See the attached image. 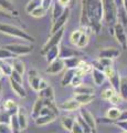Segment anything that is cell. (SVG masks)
Listing matches in <instances>:
<instances>
[{
    "instance_id": "ffe728a7",
    "label": "cell",
    "mask_w": 127,
    "mask_h": 133,
    "mask_svg": "<svg viewBox=\"0 0 127 133\" xmlns=\"http://www.w3.org/2000/svg\"><path fill=\"white\" fill-rule=\"evenodd\" d=\"M58 118V114L53 113V114H46V115H39L36 119H34V122L36 125H46L48 123L53 122L54 120Z\"/></svg>"
},
{
    "instance_id": "6da1fadb",
    "label": "cell",
    "mask_w": 127,
    "mask_h": 133,
    "mask_svg": "<svg viewBox=\"0 0 127 133\" xmlns=\"http://www.w3.org/2000/svg\"><path fill=\"white\" fill-rule=\"evenodd\" d=\"M81 5V26L98 33L102 28V20L104 19L102 0H82Z\"/></svg>"
},
{
    "instance_id": "11a10c76",
    "label": "cell",
    "mask_w": 127,
    "mask_h": 133,
    "mask_svg": "<svg viewBox=\"0 0 127 133\" xmlns=\"http://www.w3.org/2000/svg\"><path fill=\"white\" fill-rule=\"evenodd\" d=\"M122 6H123V8L127 11V0H123V3H122Z\"/></svg>"
},
{
    "instance_id": "7a4b0ae2",
    "label": "cell",
    "mask_w": 127,
    "mask_h": 133,
    "mask_svg": "<svg viewBox=\"0 0 127 133\" xmlns=\"http://www.w3.org/2000/svg\"><path fill=\"white\" fill-rule=\"evenodd\" d=\"M104 10V21L108 24H115L118 18V6L115 0H102Z\"/></svg>"
},
{
    "instance_id": "d4e9b609",
    "label": "cell",
    "mask_w": 127,
    "mask_h": 133,
    "mask_svg": "<svg viewBox=\"0 0 127 133\" xmlns=\"http://www.w3.org/2000/svg\"><path fill=\"white\" fill-rule=\"evenodd\" d=\"M95 90L92 85L89 84H84V83H81L80 85L74 87V93L75 94H81V93H86V94H94Z\"/></svg>"
},
{
    "instance_id": "f1b7e54d",
    "label": "cell",
    "mask_w": 127,
    "mask_h": 133,
    "mask_svg": "<svg viewBox=\"0 0 127 133\" xmlns=\"http://www.w3.org/2000/svg\"><path fill=\"white\" fill-rule=\"evenodd\" d=\"M122 114V110L117 107H113V108H109L106 112V118L110 121H117L119 119V116Z\"/></svg>"
},
{
    "instance_id": "816d5d0a",
    "label": "cell",
    "mask_w": 127,
    "mask_h": 133,
    "mask_svg": "<svg viewBox=\"0 0 127 133\" xmlns=\"http://www.w3.org/2000/svg\"><path fill=\"white\" fill-rule=\"evenodd\" d=\"M47 87H49V82L47 80H44V79H42L41 82H40V85H39V91L44 89V88H47Z\"/></svg>"
},
{
    "instance_id": "8992f818",
    "label": "cell",
    "mask_w": 127,
    "mask_h": 133,
    "mask_svg": "<svg viewBox=\"0 0 127 133\" xmlns=\"http://www.w3.org/2000/svg\"><path fill=\"white\" fill-rule=\"evenodd\" d=\"M6 49H8L10 52H12L13 55L17 57V56H27V55H30L32 52V49L33 47L29 44H22V43H10V44H7Z\"/></svg>"
},
{
    "instance_id": "277c9868",
    "label": "cell",
    "mask_w": 127,
    "mask_h": 133,
    "mask_svg": "<svg viewBox=\"0 0 127 133\" xmlns=\"http://www.w3.org/2000/svg\"><path fill=\"white\" fill-rule=\"evenodd\" d=\"M63 35H64V28L60 29L59 31H56L55 33L51 35L49 40L44 43L42 49H41V55L44 56L48 52V50H50L51 48L55 47V45H59V43L61 42V40H62V38H63Z\"/></svg>"
},
{
    "instance_id": "4316f807",
    "label": "cell",
    "mask_w": 127,
    "mask_h": 133,
    "mask_svg": "<svg viewBox=\"0 0 127 133\" xmlns=\"http://www.w3.org/2000/svg\"><path fill=\"white\" fill-rule=\"evenodd\" d=\"M75 121H76L75 118H73V116H69V115H64V116L61 118V124H62V127L64 128V130L70 131V132H71Z\"/></svg>"
},
{
    "instance_id": "52a82bcc",
    "label": "cell",
    "mask_w": 127,
    "mask_h": 133,
    "mask_svg": "<svg viewBox=\"0 0 127 133\" xmlns=\"http://www.w3.org/2000/svg\"><path fill=\"white\" fill-rule=\"evenodd\" d=\"M114 36L123 49H127V33L121 22L114 24Z\"/></svg>"
},
{
    "instance_id": "e575fe53",
    "label": "cell",
    "mask_w": 127,
    "mask_h": 133,
    "mask_svg": "<svg viewBox=\"0 0 127 133\" xmlns=\"http://www.w3.org/2000/svg\"><path fill=\"white\" fill-rule=\"evenodd\" d=\"M87 43H88V33L86 31H83L79 41H77V43L75 44V47L79 48V49H83V48L86 47Z\"/></svg>"
},
{
    "instance_id": "4fadbf2b",
    "label": "cell",
    "mask_w": 127,
    "mask_h": 133,
    "mask_svg": "<svg viewBox=\"0 0 127 133\" xmlns=\"http://www.w3.org/2000/svg\"><path fill=\"white\" fill-rule=\"evenodd\" d=\"M121 55L119 49L117 48H105L103 50H101L98 53V58H107V59L115 60L117 59Z\"/></svg>"
},
{
    "instance_id": "836d02e7",
    "label": "cell",
    "mask_w": 127,
    "mask_h": 133,
    "mask_svg": "<svg viewBox=\"0 0 127 133\" xmlns=\"http://www.w3.org/2000/svg\"><path fill=\"white\" fill-rule=\"evenodd\" d=\"M118 93L121 94V97L123 98L124 101H127V78H122L121 79V87Z\"/></svg>"
},
{
    "instance_id": "91938a15",
    "label": "cell",
    "mask_w": 127,
    "mask_h": 133,
    "mask_svg": "<svg viewBox=\"0 0 127 133\" xmlns=\"http://www.w3.org/2000/svg\"><path fill=\"white\" fill-rule=\"evenodd\" d=\"M126 12H127V11H126Z\"/></svg>"
},
{
    "instance_id": "b9f144b4",
    "label": "cell",
    "mask_w": 127,
    "mask_h": 133,
    "mask_svg": "<svg viewBox=\"0 0 127 133\" xmlns=\"http://www.w3.org/2000/svg\"><path fill=\"white\" fill-rule=\"evenodd\" d=\"M116 92H117V91H115V90L112 88V87H110V88L105 89L103 92H102V98H103L104 100H107V101H109V99L112 98Z\"/></svg>"
},
{
    "instance_id": "d6a6232c",
    "label": "cell",
    "mask_w": 127,
    "mask_h": 133,
    "mask_svg": "<svg viewBox=\"0 0 127 133\" xmlns=\"http://www.w3.org/2000/svg\"><path fill=\"white\" fill-rule=\"evenodd\" d=\"M12 66H13V70H16L17 72L21 73L22 76L26 72V65H24V62L22 60H19L17 58L13 59V62H12Z\"/></svg>"
},
{
    "instance_id": "f6af8a7d",
    "label": "cell",
    "mask_w": 127,
    "mask_h": 133,
    "mask_svg": "<svg viewBox=\"0 0 127 133\" xmlns=\"http://www.w3.org/2000/svg\"><path fill=\"white\" fill-rule=\"evenodd\" d=\"M71 133H84V130H83V127L81 125V123L77 121H75L74 125H73L72 130H71Z\"/></svg>"
},
{
    "instance_id": "ba28073f",
    "label": "cell",
    "mask_w": 127,
    "mask_h": 133,
    "mask_svg": "<svg viewBox=\"0 0 127 133\" xmlns=\"http://www.w3.org/2000/svg\"><path fill=\"white\" fill-rule=\"evenodd\" d=\"M64 68H65L64 60L59 57L58 59H55L54 61L48 63V66L46 69V73L51 74V76H55V74H59L60 72H62V70Z\"/></svg>"
},
{
    "instance_id": "cb8c5ba5",
    "label": "cell",
    "mask_w": 127,
    "mask_h": 133,
    "mask_svg": "<svg viewBox=\"0 0 127 133\" xmlns=\"http://www.w3.org/2000/svg\"><path fill=\"white\" fill-rule=\"evenodd\" d=\"M74 98L77 100V102L80 103L81 105H86L88 103H91L94 99H95V95L94 94H86V93H81V94H75Z\"/></svg>"
},
{
    "instance_id": "bcb514c9",
    "label": "cell",
    "mask_w": 127,
    "mask_h": 133,
    "mask_svg": "<svg viewBox=\"0 0 127 133\" xmlns=\"http://www.w3.org/2000/svg\"><path fill=\"white\" fill-rule=\"evenodd\" d=\"M122 101H124V100H123V98L121 97V94L118 92H116L112 98L109 99V102L113 103V104H118V103H121Z\"/></svg>"
},
{
    "instance_id": "f35d334b",
    "label": "cell",
    "mask_w": 127,
    "mask_h": 133,
    "mask_svg": "<svg viewBox=\"0 0 127 133\" xmlns=\"http://www.w3.org/2000/svg\"><path fill=\"white\" fill-rule=\"evenodd\" d=\"M47 11H48V10H47L42 5H41V6H39L38 8H36V9H34L33 11H32L30 15H31L32 17H34V18H41V17L46 16Z\"/></svg>"
},
{
    "instance_id": "ac0fdd59",
    "label": "cell",
    "mask_w": 127,
    "mask_h": 133,
    "mask_svg": "<svg viewBox=\"0 0 127 133\" xmlns=\"http://www.w3.org/2000/svg\"><path fill=\"white\" fill-rule=\"evenodd\" d=\"M9 80H10V85H11L12 91H13L19 98H26L27 97V91L24 90L22 83H19L17 81L12 80V79H10V78H9Z\"/></svg>"
},
{
    "instance_id": "94428289",
    "label": "cell",
    "mask_w": 127,
    "mask_h": 133,
    "mask_svg": "<svg viewBox=\"0 0 127 133\" xmlns=\"http://www.w3.org/2000/svg\"><path fill=\"white\" fill-rule=\"evenodd\" d=\"M125 133H126V132H125Z\"/></svg>"
},
{
    "instance_id": "8fae6325",
    "label": "cell",
    "mask_w": 127,
    "mask_h": 133,
    "mask_svg": "<svg viewBox=\"0 0 127 133\" xmlns=\"http://www.w3.org/2000/svg\"><path fill=\"white\" fill-rule=\"evenodd\" d=\"M41 80H42V78L40 77V74L36 70H30L29 73H28V81H29L30 88L33 91L39 92V85Z\"/></svg>"
},
{
    "instance_id": "ab89813d",
    "label": "cell",
    "mask_w": 127,
    "mask_h": 133,
    "mask_svg": "<svg viewBox=\"0 0 127 133\" xmlns=\"http://www.w3.org/2000/svg\"><path fill=\"white\" fill-rule=\"evenodd\" d=\"M82 33H83V28L82 29H76V30H74L71 33V36H70V40H71V42L74 45L77 43V41H79L80 37L82 36Z\"/></svg>"
},
{
    "instance_id": "d590c367",
    "label": "cell",
    "mask_w": 127,
    "mask_h": 133,
    "mask_svg": "<svg viewBox=\"0 0 127 133\" xmlns=\"http://www.w3.org/2000/svg\"><path fill=\"white\" fill-rule=\"evenodd\" d=\"M41 5H42V0H30L26 6V11L30 15L32 11H33L34 9H36V8H38L39 6H41Z\"/></svg>"
},
{
    "instance_id": "8d00e7d4",
    "label": "cell",
    "mask_w": 127,
    "mask_h": 133,
    "mask_svg": "<svg viewBox=\"0 0 127 133\" xmlns=\"http://www.w3.org/2000/svg\"><path fill=\"white\" fill-rule=\"evenodd\" d=\"M118 19H119V22L122 23V26L124 27L125 31L127 33V12L124 8L118 10Z\"/></svg>"
},
{
    "instance_id": "9c48e42d",
    "label": "cell",
    "mask_w": 127,
    "mask_h": 133,
    "mask_svg": "<svg viewBox=\"0 0 127 133\" xmlns=\"http://www.w3.org/2000/svg\"><path fill=\"white\" fill-rule=\"evenodd\" d=\"M69 17H70V10H69V8H66V9H65V11L63 12V15L61 16L60 18L56 19L55 22L52 23V27H51V35L55 33L56 31H59L60 29L64 28V26L66 24L68 20H69Z\"/></svg>"
},
{
    "instance_id": "83f0119b",
    "label": "cell",
    "mask_w": 127,
    "mask_h": 133,
    "mask_svg": "<svg viewBox=\"0 0 127 133\" xmlns=\"http://www.w3.org/2000/svg\"><path fill=\"white\" fill-rule=\"evenodd\" d=\"M74 76H75V69H66V71H65L62 80H61V85L66 87L69 84H71Z\"/></svg>"
},
{
    "instance_id": "6f0895ef",
    "label": "cell",
    "mask_w": 127,
    "mask_h": 133,
    "mask_svg": "<svg viewBox=\"0 0 127 133\" xmlns=\"http://www.w3.org/2000/svg\"><path fill=\"white\" fill-rule=\"evenodd\" d=\"M5 76V74H3V72H2V70H1V68H0V80H1L2 79V77Z\"/></svg>"
},
{
    "instance_id": "9a60e30c",
    "label": "cell",
    "mask_w": 127,
    "mask_h": 133,
    "mask_svg": "<svg viewBox=\"0 0 127 133\" xmlns=\"http://www.w3.org/2000/svg\"><path fill=\"white\" fill-rule=\"evenodd\" d=\"M51 7H52V9H51V21L53 23V22H55L56 19L60 18V17L63 15V12L65 11L66 8L63 7L62 5H60V3L58 2V0H56L55 2H53Z\"/></svg>"
},
{
    "instance_id": "f5cc1de1",
    "label": "cell",
    "mask_w": 127,
    "mask_h": 133,
    "mask_svg": "<svg viewBox=\"0 0 127 133\" xmlns=\"http://www.w3.org/2000/svg\"><path fill=\"white\" fill-rule=\"evenodd\" d=\"M58 2L60 5H62L65 8H69L70 7V0H58Z\"/></svg>"
},
{
    "instance_id": "60d3db41",
    "label": "cell",
    "mask_w": 127,
    "mask_h": 133,
    "mask_svg": "<svg viewBox=\"0 0 127 133\" xmlns=\"http://www.w3.org/2000/svg\"><path fill=\"white\" fill-rule=\"evenodd\" d=\"M77 68L81 69L85 74H87V73H91V72H92L93 65L88 64L87 62H85V61H83V60H81V62H80V64H79V66H77Z\"/></svg>"
},
{
    "instance_id": "30bf717a",
    "label": "cell",
    "mask_w": 127,
    "mask_h": 133,
    "mask_svg": "<svg viewBox=\"0 0 127 133\" xmlns=\"http://www.w3.org/2000/svg\"><path fill=\"white\" fill-rule=\"evenodd\" d=\"M82 105L77 102V100L75 98H72V99H68L63 101L61 104L58 105V108L62 111H66V112H72V111H75V110H79Z\"/></svg>"
},
{
    "instance_id": "484cf974",
    "label": "cell",
    "mask_w": 127,
    "mask_h": 133,
    "mask_svg": "<svg viewBox=\"0 0 127 133\" xmlns=\"http://www.w3.org/2000/svg\"><path fill=\"white\" fill-rule=\"evenodd\" d=\"M3 109H5L6 111H8V112H9V113L12 115V114H16V113H17L19 107H18L17 102H16L14 100L8 99V100H6V101H5V103H3Z\"/></svg>"
},
{
    "instance_id": "3957f363",
    "label": "cell",
    "mask_w": 127,
    "mask_h": 133,
    "mask_svg": "<svg viewBox=\"0 0 127 133\" xmlns=\"http://www.w3.org/2000/svg\"><path fill=\"white\" fill-rule=\"evenodd\" d=\"M0 32L8 35V36H11V37H14V38H18V39L26 40V41H31V42L34 41V38L32 36H30L28 32L18 28L17 26H12V24L0 23Z\"/></svg>"
},
{
    "instance_id": "7bdbcfd3",
    "label": "cell",
    "mask_w": 127,
    "mask_h": 133,
    "mask_svg": "<svg viewBox=\"0 0 127 133\" xmlns=\"http://www.w3.org/2000/svg\"><path fill=\"white\" fill-rule=\"evenodd\" d=\"M10 118H11V114L8 111L3 110L2 112H0V123L9 124L10 123Z\"/></svg>"
},
{
    "instance_id": "44dd1931",
    "label": "cell",
    "mask_w": 127,
    "mask_h": 133,
    "mask_svg": "<svg viewBox=\"0 0 127 133\" xmlns=\"http://www.w3.org/2000/svg\"><path fill=\"white\" fill-rule=\"evenodd\" d=\"M0 10L7 12V14H12V15H18L16 7L13 6L10 0H0Z\"/></svg>"
},
{
    "instance_id": "e0dca14e",
    "label": "cell",
    "mask_w": 127,
    "mask_h": 133,
    "mask_svg": "<svg viewBox=\"0 0 127 133\" xmlns=\"http://www.w3.org/2000/svg\"><path fill=\"white\" fill-rule=\"evenodd\" d=\"M91 74H92L94 84H96V85H102L105 82L106 79H107L104 71H102L100 69H96V68H93Z\"/></svg>"
},
{
    "instance_id": "f546056e",
    "label": "cell",
    "mask_w": 127,
    "mask_h": 133,
    "mask_svg": "<svg viewBox=\"0 0 127 133\" xmlns=\"http://www.w3.org/2000/svg\"><path fill=\"white\" fill-rule=\"evenodd\" d=\"M80 62H81V59L79 57H72V58L64 59V64L66 69H76L79 66Z\"/></svg>"
},
{
    "instance_id": "db71d44e",
    "label": "cell",
    "mask_w": 127,
    "mask_h": 133,
    "mask_svg": "<svg viewBox=\"0 0 127 133\" xmlns=\"http://www.w3.org/2000/svg\"><path fill=\"white\" fill-rule=\"evenodd\" d=\"M124 120H127V110L122 111V114H121L119 119H118L117 121H124Z\"/></svg>"
},
{
    "instance_id": "74e56055",
    "label": "cell",
    "mask_w": 127,
    "mask_h": 133,
    "mask_svg": "<svg viewBox=\"0 0 127 133\" xmlns=\"http://www.w3.org/2000/svg\"><path fill=\"white\" fill-rule=\"evenodd\" d=\"M16 56L12 52H10L5 47L0 48V60H8V59H14Z\"/></svg>"
},
{
    "instance_id": "d6986e66",
    "label": "cell",
    "mask_w": 127,
    "mask_h": 133,
    "mask_svg": "<svg viewBox=\"0 0 127 133\" xmlns=\"http://www.w3.org/2000/svg\"><path fill=\"white\" fill-rule=\"evenodd\" d=\"M17 118H18V121H19L21 130H26L28 128V115H27V111L24 108L19 107V109L17 111Z\"/></svg>"
},
{
    "instance_id": "603a6c76",
    "label": "cell",
    "mask_w": 127,
    "mask_h": 133,
    "mask_svg": "<svg viewBox=\"0 0 127 133\" xmlns=\"http://www.w3.org/2000/svg\"><path fill=\"white\" fill-rule=\"evenodd\" d=\"M59 55H60V45H55V47L51 48L50 50H48V52L44 55V57H46V61L48 62V63H50V62L54 61L55 59H58Z\"/></svg>"
},
{
    "instance_id": "f907efd6",
    "label": "cell",
    "mask_w": 127,
    "mask_h": 133,
    "mask_svg": "<svg viewBox=\"0 0 127 133\" xmlns=\"http://www.w3.org/2000/svg\"><path fill=\"white\" fill-rule=\"evenodd\" d=\"M42 6L46 8L47 10H49V8L52 6V0H42Z\"/></svg>"
},
{
    "instance_id": "ee69618b",
    "label": "cell",
    "mask_w": 127,
    "mask_h": 133,
    "mask_svg": "<svg viewBox=\"0 0 127 133\" xmlns=\"http://www.w3.org/2000/svg\"><path fill=\"white\" fill-rule=\"evenodd\" d=\"M9 78L12 79V80H14V81H17V82H19V83H22V84H23V76H22L21 73L17 72L16 70H13V71H12L11 76H10Z\"/></svg>"
},
{
    "instance_id": "5b68a950",
    "label": "cell",
    "mask_w": 127,
    "mask_h": 133,
    "mask_svg": "<svg viewBox=\"0 0 127 133\" xmlns=\"http://www.w3.org/2000/svg\"><path fill=\"white\" fill-rule=\"evenodd\" d=\"M104 72L106 74V78L110 82V87L118 92L119 91V87H121V79H122L118 71L114 69V66H108V68H105Z\"/></svg>"
},
{
    "instance_id": "680465c9",
    "label": "cell",
    "mask_w": 127,
    "mask_h": 133,
    "mask_svg": "<svg viewBox=\"0 0 127 133\" xmlns=\"http://www.w3.org/2000/svg\"><path fill=\"white\" fill-rule=\"evenodd\" d=\"M0 93H1V84H0Z\"/></svg>"
},
{
    "instance_id": "4dcf8cb0",
    "label": "cell",
    "mask_w": 127,
    "mask_h": 133,
    "mask_svg": "<svg viewBox=\"0 0 127 133\" xmlns=\"http://www.w3.org/2000/svg\"><path fill=\"white\" fill-rule=\"evenodd\" d=\"M9 125H10V128H11V131H12V133H20V132L22 131V130H21V128H20L19 121H18L17 113H16V114H12V115H11Z\"/></svg>"
},
{
    "instance_id": "5bb4252c",
    "label": "cell",
    "mask_w": 127,
    "mask_h": 133,
    "mask_svg": "<svg viewBox=\"0 0 127 133\" xmlns=\"http://www.w3.org/2000/svg\"><path fill=\"white\" fill-rule=\"evenodd\" d=\"M80 115L82 116V119L86 122L89 128L92 129L93 133H96V122H95V119H94L93 114L89 112L88 110H85V109H82L80 111Z\"/></svg>"
},
{
    "instance_id": "9f6ffc18",
    "label": "cell",
    "mask_w": 127,
    "mask_h": 133,
    "mask_svg": "<svg viewBox=\"0 0 127 133\" xmlns=\"http://www.w3.org/2000/svg\"><path fill=\"white\" fill-rule=\"evenodd\" d=\"M115 1H116V3H117L118 8H119V7L122 6V3H123V0H115Z\"/></svg>"
},
{
    "instance_id": "c3c4849f",
    "label": "cell",
    "mask_w": 127,
    "mask_h": 133,
    "mask_svg": "<svg viewBox=\"0 0 127 133\" xmlns=\"http://www.w3.org/2000/svg\"><path fill=\"white\" fill-rule=\"evenodd\" d=\"M0 133H12L11 128L7 123H0Z\"/></svg>"
},
{
    "instance_id": "1f68e13d",
    "label": "cell",
    "mask_w": 127,
    "mask_h": 133,
    "mask_svg": "<svg viewBox=\"0 0 127 133\" xmlns=\"http://www.w3.org/2000/svg\"><path fill=\"white\" fill-rule=\"evenodd\" d=\"M0 68H1L6 77H10L12 71H13V66H12V64L8 63L7 60H0Z\"/></svg>"
},
{
    "instance_id": "7402d4cb",
    "label": "cell",
    "mask_w": 127,
    "mask_h": 133,
    "mask_svg": "<svg viewBox=\"0 0 127 133\" xmlns=\"http://www.w3.org/2000/svg\"><path fill=\"white\" fill-rule=\"evenodd\" d=\"M39 98H42L44 100H50V101H55V98H54V90L51 85L47 87L42 90L39 91Z\"/></svg>"
},
{
    "instance_id": "2e32d148",
    "label": "cell",
    "mask_w": 127,
    "mask_h": 133,
    "mask_svg": "<svg viewBox=\"0 0 127 133\" xmlns=\"http://www.w3.org/2000/svg\"><path fill=\"white\" fill-rule=\"evenodd\" d=\"M80 52L76 51L75 49H72L68 47V45H60V55L59 57L61 59H68V58H72V57H79Z\"/></svg>"
},
{
    "instance_id": "7dc6e473",
    "label": "cell",
    "mask_w": 127,
    "mask_h": 133,
    "mask_svg": "<svg viewBox=\"0 0 127 133\" xmlns=\"http://www.w3.org/2000/svg\"><path fill=\"white\" fill-rule=\"evenodd\" d=\"M83 78L84 77H81V76H77V74H75L74 78H73V80L71 82V84L73 87H77V85H80L81 83H83Z\"/></svg>"
},
{
    "instance_id": "7c38bea8",
    "label": "cell",
    "mask_w": 127,
    "mask_h": 133,
    "mask_svg": "<svg viewBox=\"0 0 127 133\" xmlns=\"http://www.w3.org/2000/svg\"><path fill=\"white\" fill-rule=\"evenodd\" d=\"M53 101H50V100H44L42 98H39L36 99V101L34 102V104H33V108H32V111H31V116L33 119H36L38 116L40 115V112L41 110L43 109L46 105H48L49 103H51Z\"/></svg>"
},
{
    "instance_id": "681fc988",
    "label": "cell",
    "mask_w": 127,
    "mask_h": 133,
    "mask_svg": "<svg viewBox=\"0 0 127 133\" xmlns=\"http://www.w3.org/2000/svg\"><path fill=\"white\" fill-rule=\"evenodd\" d=\"M115 125L127 133V120H124V121H115Z\"/></svg>"
}]
</instances>
